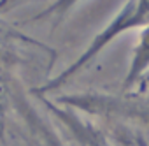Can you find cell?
Here are the masks:
<instances>
[{
	"label": "cell",
	"mask_w": 149,
	"mask_h": 146,
	"mask_svg": "<svg viewBox=\"0 0 149 146\" xmlns=\"http://www.w3.org/2000/svg\"><path fill=\"white\" fill-rule=\"evenodd\" d=\"M147 67H149V28L144 30V34L140 35V41L133 51V60H132V65L128 70V76L125 79V85L126 86L133 85Z\"/></svg>",
	"instance_id": "7a4b0ae2"
},
{
	"label": "cell",
	"mask_w": 149,
	"mask_h": 146,
	"mask_svg": "<svg viewBox=\"0 0 149 146\" xmlns=\"http://www.w3.org/2000/svg\"><path fill=\"white\" fill-rule=\"evenodd\" d=\"M149 21V0H130V2L123 7V11L93 39V42L90 44V48L74 62L65 72L58 78H54L51 83H47L42 92H47V90H54L58 86H61L65 81H68L76 72H79L93 56H97V53H100L111 41H114L119 34H123L125 30H130L133 27H140V25H146Z\"/></svg>",
	"instance_id": "6da1fadb"
},
{
	"label": "cell",
	"mask_w": 149,
	"mask_h": 146,
	"mask_svg": "<svg viewBox=\"0 0 149 146\" xmlns=\"http://www.w3.org/2000/svg\"><path fill=\"white\" fill-rule=\"evenodd\" d=\"M76 2H77V0H56L53 6H49V7H47L42 14H39L37 18H46V16H49V14H63V13H67Z\"/></svg>",
	"instance_id": "3957f363"
},
{
	"label": "cell",
	"mask_w": 149,
	"mask_h": 146,
	"mask_svg": "<svg viewBox=\"0 0 149 146\" xmlns=\"http://www.w3.org/2000/svg\"><path fill=\"white\" fill-rule=\"evenodd\" d=\"M21 2H25V0H0V9H2V11H9L11 7L21 4Z\"/></svg>",
	"instance_id": "277c9868"
}]
</instances>
